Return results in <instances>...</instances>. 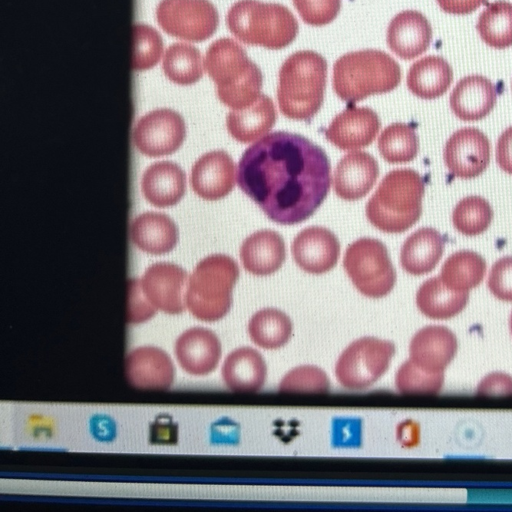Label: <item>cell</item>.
Here are the masks:
<instances>
[{
	"instance_id": "obj_1",
	"label": "cell",
	"mask_w": 512,
	"mask_h": 512,
	"mask_svg": "<svg viewBox=\"0 0 512 512\" xmlns=\"http://www.w3.org/2000/svg\"><path fill=\"white\" fill-rule=\"evenodd\" d=\"M237 183L272 221L307 220L326 198L331 166L325 151L302 135L276 131L242 154Z\"/></svg>"
},
{
	"instance_id": "obj_2",
	"label": "cell",
	"mask_w": 512,
	"mask_h": 512,
	"mask_svg": "<svg viewBox=\"0 0 512 512\" xmlns=\"http://www.w3.org/2000/svg\"><path fill=\"white\" fill-rule=\"evenodd\" d=\"M203 64L216 85L218 99L227 107L244 108L261 94L262 72L235 40L220 38L212 42Z\"/></svg>"
},
{
	"instance_id": "obj_3",
	"label": "cell",
	"mask_w": 512,
	"mask_h": 512,
	"mask_svg": "<svg viewBox=\"0 0 512 512\" xmlns=\"http://www.w3.org/2000/svg\"><path fill=\"white\" fill-rule=\"evenodd\" d=\"M327 79L325 58L312 50L290 55L279 70L277 100L281 113L309 121L323 104Z\"/></svg>"
},
{
	"instance_id": "obj_4",
	"label": "cell",
	"mask_w": 512,
	"mask_h": 512,
	"mask_svg": "<svg viewBox=\"0 0 512 512\" xmlns=\"http://www.w3.org/2000/svg\"><path fill=\"white\" fill-rule=\"evenodd\" d=\"M424 192V181L417 171L394 169L385 175L368 200L366 217L383 232L402 233L419 220Z\"/></svg>"
},
{
	"instance_id": "obj_5",
	"label": "cell",
	"mask_w": 512,
	"mask_h": 512,
	"mask_svg": "<svg viewBox=\"0 0 512 512\" xmlns=\"http://www.w3.org/2000/svg\"><path fill=\"white\" fill-rule=\"evenodd\" d=\"M401 81V69L389 54L376 49L346 53L333 65V89L348 103L395 89Z\"/></svg>"
},
{
	"instance_id": "obj_6",
	"label": "cell",
	"mask_w": 512,
	"mask_h": 512,
	"mask_svg": "<svg viewBox=\"0 0 512 512\" xmlns=\"http://www.w3.org/2000/svg\"><path fill=\"white\" fill-rule=\"evenodd\" d=\"M226 24L231 34L247 45L278 50L297 37L299 25L284 5L259 0H239L227 12Z\"/></svg>"
},
{
	"instance_id": "obj_7",
	"label": "cell",
	"mask_w": 512,
	"mask_h": 512,
	"mask_svg": "<svg viewBox=\"0 0 512 512\" xmlns=\"http://www.w3.org/2000/svg\"><path fill=\"white\" fill-rule=\"evenodd\" d=\"M238 277V264L230 256L212 254L202 259L188 278L185 303L189 312L206 322L223 318L230 310Z\"/></svg>"
},
{
	"instance_id": "obj_8",
	"label": "cell",
	"mask_w": 512,
	"mask_h": 512,
	"mask_svg": "<svg viewBox=\"0 0 512 512\" xmlns=\"http://www.w3.org/2000/svg\"><path fill=\"white\" fill-rule=\"evenodd\" d=\"M343 266L356 289L366 297L381 298L396 283V271L383 242L363 237L346 249Z\"/></svg>"
},
{
	"instance_id": "obj_9",
	"label": "cell",
	"mask_w": 512,
	"mask_h": 512,
	"mask_svg": "<svg viewBox=\"0 0 512 512\" xmlns=\"http://www.w3.org/2000/svg\"><path fill=\"white\" fill-rule=\"evenodd\" d=\"M395 346L388 340L362 337L353 341L335 365L338 383L349 390H362L378 381L387 371Z\"/></svg>"
},
{
	"instance_id": "obj_10",
	"label": "cell",
	"mask_w": 512,
	"mask_h": 512,
	"mask_svg": "<svg viewBox=\"0 0 512 512\" xmlns=\"http://www.w3.org/2000/svg\"><path fill=\"white\" fill-rule=\"evenodd\" d=\"M155 16L166 34L190 42L209 39L219 24L217 9L209 0H161Z\"/></svg>"
},
{
	"instance_id": "obj_11",
	"label": "cell",
	"mask_w": 512,
	"mask_h": 512,
	"mask_svg": "<svg viewBox=\"0 0 512 512\" xmlns=\"http://www.w3.org/2000/svg\"><path fill=\"white\" fill-rule=\"evenodd\" d=\"M185 123L176 111L161 108L138 119L133 130V142L139 152L148 157L174 153L185 139Z\"/></svg>"
},
{
	"instance_id": "obj_12",
	"label": "cell",
	"mask_w": 512,
	"mask_h": 512,
	"mask_svg": "<svg viewBox=\"0 0 512 512\" xmlns=\"http://www.w3.org/2000/svg\"><path fill=\"white\" fill-rule=\"evenodd\" d=\"M137 283L147 302L156 311L168 314L184 311L188 277L182 267L169 262L154 263L137 279Z\"/></svg>"
},
{
	"instance_id": "obj_13",
	"label": "cell",
	"mask_w": 512,
	"mask_h": 512,
	"mask_svg": "<svg viewBox=\"0 0 512 512\" xmlns=\"http://www.w3.org/2000/svg\"><path fill=\"white\" fill-rule=\"evenodd\" d=\"M443 156L451 174L461 179L475 178L489 164L490 142L479 129L464 127L448 138Z\"/></svg>"
},
{
	"instance_id": "obj_14",
	"label": "cell",
	"mask_w": 512,
	"mask_h": 512,
	"mask_svg": "<svg viewBox=\"0 0 512 512\" xmlns=\"http://www.w3.org/2000/svg\"><path fill=\"white\" fill-rule=\"evenodd\" d=\"M291 250L301 269L311 274H323L336 265L340 243L329 229L309 226L295 236Z\"/></svg>"
},
{
	"instance_id": "obj_15",
	"label": "cell",
	"mask_w": 512,
	"mask_h": 512,
	"mask_svg": "<svg viewBox=\"0 0 512 512\" xmlns=\"http://www.w3.org/2000/svg\"><path fill=\"white\" fill-rule=\"evenodd\" d=\"M381 127L377 113L369 107L349 106L331 121L325 137L341 150H355L373 142Z\"/></svg>"
},
{
	"instance_id": "obj_16",
	"label": "cell",
	"mask_w": 512,
	"mask_h": 512,
	"mask_svg": "<svg viewBox=\"0 0 512 512\" xmlns=\"http://www.w3.org/2000/svg\"><path fill=\"white\" fill-rule=\"evenodd\" d=\"M235 164L223 150L202 155L193 165L190 184L193 191L205 200H218L227 196L235 185Z\"/></svg>"
},
{
	"instance_id": "obj_17",
	"label": "cell",
	"mask_w": 512,
	"mask_h": 512,
	"mask_svg": "<svg viewBox=\"0 0 512 512\" xmlns=\"http://www.w3.org/2000/svg\"><path fill=\"white\" fill-rule=\"evenodd\" d=\"M175 354L180 366L194 376H205L218 365L221 343L214 332L203 327L184 331L175 343Z\"/></svg>"
},
{
	"instance_id": "obj_18",
	"label": "cell",
	"mask_w": 512,
	"mask_h": 512,
	"mask_svg": "<svg viewBox=\"0 0 512 512\" xmlns=\"http://www.w3.org/2000/svg\"><path fill=\"white\" fill-rule=\"evenodd\" d=\"M126 376L141 389H166L174 380V366L168 354L157 347L142 346L126 358Z\"/></svg>"
},
{
	"instance_id": "obj_19",
	"label": "cell",
	"mask_w": 512,
	"mask_h": 512,
	"mask_svg": "<svg viewBox=\"0 0 512 512\" xmlns=\"http://www.w3.org/2000/svg\"><path fill=\"white\" fill-rule=\"evenodd\" d=\"M432 40V28L427 18L416 10H405L391 20L387 29L390 50L404 60L423 54Z\"/></svg>"
},
{
	"instance_id": "obj_20",
	"label": "cell",
	"mask_w": 512,
	"mask_h": 512,
	"mask_svg": "<svg viewBox=\"0 0 512 512\" xmlns=\"http://www.w3.org/2000/svg\"><path fill=\"white\" fill-rule=\"evenodd\" d=\"M378 175V162L371 154L364 151L348 153L334 170L335 193L348 201L360 199L371 190Z\"/></svg>"
},
{
	"instance_id": "obj_21",
	"label": "cell",
	"mask_w": 512,
	"mask_h": 512,
	"mask_svg": "<svg viewBox=\"0 0 512 512\" xmlns=\"http://www.w3.org/2000/svg\"><path fill=\"white\" fill-rule=\"evenodd\" d=\"M457 351V339L444 326L420 329L409 346L410 360L430 372H444Z\"/></svg>"
},
{
	"instance_id": "obj_22",
	"label": "cell",
	"mask_w": 512,
	"mask_h": 512,
	"mask_svg": "<svg viewBox=\"0 0 512 512\" xmlns=\"http://www.w3.org/2000/svg\"><path fill=\"white\" fill-rule=\"evenodd\" d=\"M497 90L494 84L481 75L462 78L450 95V107L461 120L476 121L487 116L494 108Z\"/></svg>"
},
{
	"instance_id": "obj_23",
	"label": "cell",
	"mask_w": 512,
	"mask_h": 512,
	"mask_svg": "<svg viewBox=\"0 0 512 512\" xmlns=\"http://www.w3.org/2000/svg\"><path fill=\"white\" fill-rule=\"evenodd\" d=\"M286 257L282 236L273 230H258L249 235L240 247V258L246 271L257 276L276 272Z\"/></svg>"
},
{
	"instance_id": "obj_24",
	"label": "cell",
	"mask_w": 512,
	"mask_h": 512,
	"mask_svg": "<svg viewBox=\"0 0 512 512\" xmlns=\"http://www.w3.org/2000/svg\"><path fill=\"white\" fill-rule=\"evenodd\" d=\"M185 188V173L171 161L155 162L142 175V193L155 207L164 208L177 204L183 197Z\"/></svg>"
},
{
	"instance_id": "obj_25",
	"label": "cell",
	"mask_w": 512,
	"mask_h": 512,
	"mask_svg": "<svg viewBox=\"0 0 512 512\" xmlns=\"http://www.w3.org/2000/svg\"><path fill=\"white\" fill-rule=\"evenodd\" d=\"M277 112L272 99L260 94L250 105L232 109L226 117L230 135L241 143L253 142L267 134L274 126Z\"/></svg>"
},
{
	"instance_id": "obj_26",
	"label": "cell",
	"mask_w": 512,
	"mask_h": 512,
	"mask_svg": "<svg viewBox=\"0 0 512 512\" xmlns=\"http://www.w3.org/2000/svg\"><path fill=\"white\" fill-rule=\"evenodd\" d=\"M130 238L140 250L154 255L170 252L178 241L174 221L164 213L144 212L130 224Z\"/></svg>"
},
{
	"instance_id": "obj_27",
	"label": "cell",
	"mask_w": 512,
	"mask_h": 512,
	"mask_svg": "<svg viewBox=\"0 0 512 512\" xmlns=\"http://www.w3.org/2000/svg\"><path fill=\"white\" fill-rule=\"evenodd\" d=\"M444 251L443 236L434 228L423 227L407 237L400 251L402 268L411 275L431 272Z\"/></svg>"
},
{
	"instance_id": "obj_28",
	"label": "cell",
	"mask_w": 512,
	"mask_h": 512,
	"mask_svg": "<svg viewBox=\"0 0 512 512\" xmlns=\"http://www.w3.org/2000/svg\"><path fill=\"white\" fill-rule=\"evenodd\" d=\"M267 366L261 354L250 347L232 351L222 366V378L233 391H258L265 383Z\"/></svg>"
},
{
	"instance_id": "obj_29",
	"label": "cell",
	"mask_w": 512,
	"mask_h": 512,
	"mask_svg": "<svg viewBox=\"0 0 512 512\" xmlns=\"http://www.w3.org/2000/svg\"><path fill=\"white\" fill-rule=\"evenodd\" d=\"M453 71L441 56L429 55L414 62L407 74V87L417 97L435 99L451 85Z\"/></svg>"
},
{
	"instance_id": "obj_30",
	"label": "cell",
	"mask_w": 512,
	"mask_h": 512,
	"mask_svg": "<svg viewBox=\"0 0 512 512\" xmlns=\"http://www.w3.org/2000/svg\"><path fill=\"white\" fill-rule=\"evenodd\" d=\"M469 292L448 288L440 276L421 284L416 293V304L425 316L432 319H448L460 313L466 306Z\"/></svg>"
},
{
	"instance_id": "obj_31",
	"label": "cell",
	"mask_w": 512,
	"mask_h": 512,
	"mask_svg": "<svg viewBox=\"0 0 512 512\" xmlns=\"http://www.w3.org/2000/svg\"><path fill=\"white\" fill-rule=\"evenodd\" d=\"M486 273L485 259L475 251L459 250L443 263L440 278L450 289L469 291L478 286Z\"/></svg>"
},
{
	"instance_id": "obj_32",
	"label": "cell",
	"mask_w": 512,
	"mask_h": 512,
	"mask_svg": "<svg viewBox=\"0 0 512 512\" xmlns=\"http://www.w3.org/2000/svg\"><path fill=\"white\" fill-rule=\"evenodd\" d=\"M292 329L290 318L275 308L257 311L248 323L251 340L264 349H277L284 346L292 336Z\"/></svg>"
},
{
	"instance_id": "obj_33",
	"label": "cell",
	"mask_w": 512,
	"mask_h": 512,
	"mask_svg": "<svg viewBox=\"0 0 512 512\" xmlns=\"http://www.w3.org/2000/svg\"><path fill=\"white\" fill-rule=\"evenodd\" d=\"M165 76L173 83L187 86L203 76L200 51L187 43H173L165 50L162 61Z\"/></svg>"
},
{
	"instance_id": "obj_34",
	"label": "cell",
	"mask_w": 512,
	"mask_h": 512,
	"mask_svg": "<svg viewBox=\"0 0 512 512\" xmlns=\"http://www.w3.org/2000/svg\"><path fill=\"white\" fill-rule=\"evenodd\" d=\"M477 30L490 47L504 49L512 46V3L496 1L480 14Z\"/></svg>"
},
{
	"instance_id": "obj_35",
	"label": "cell",
	"mask_w": 512,
	"mask_h": 512,
	"mask_svg": "<svg viewBox=\"0 0 512 512\" xmlns=\"http://www.w3.org/2000/svg\"><path fill=\"white\" fill-rule=\"evenodd\" d=\"M419 148L415 129L406 123H392L378 139L381 156L389 163H406L413 160Z\"/></svg>"
},
{
	"instance_id": "obj_36",
	"label": "cell",
	"mask_w": 512,
	"mask_h": 512,
	"mask_svg": "<svg viewBox=\"0 0 512 512\" xmlns=\"http://www.w3.org/2000/svg\"><path fill=\"white\" fill-rule=\"evenodd\" d=\"M492 219L493 210L489 202L478 195L461 199L452 213L455 229L466 236L483 233L490 226Z\"/></svg>"
},
{
	"instance_id": "obj_37",
	"label": "cell",
	"mask_w": 512,
	"mask_h": 512,
	"mask_svg": "<svg viewBox=\"0 0 512 512\" xmlns=\"http://www.w3.org/2000/svg\"><path fill=\"white\" fill-rule=\"evenodd\" d=\"M132 35V69H151L162 56L163 42L160 34L149 25L137 23L132 26Z\"/></svg>"
},
{
	"instance_id": "obj_38",
	"label": "cell",
	"mask_w": 512,
	"mask_h": 512,
	"mask_svg": "<svg viewBox=\"0 0 512 512\" xmlns=\"http://www.w3.org/2000/svg\"><path fill=\"white\" fill-rule=\"evenodd\" d=\"M443 382V372L427 371L410 359L400 366L395 377L396 388L402 393H437Z\"/></svg>"
},
{
	"instance_id": "obj_39",
	"label": "cell",
	"mask_w": 512,
	"mask_h": 512,
	"mask_svg": "<svg viewBox=\"0 0 512 512\" xmlns=\"http://www.w3.org/2000/svg\"><path fill=\"white\" fill-rule=\"evenodd\" d=\"M282 391L323 392L329 389L326 373L316 366H300L290 370L279 385Z\"/></svg>"
},
{
	"instance_id": "obj_40",
	"label": "cell",
	"mask_w": 512,
	"mask_h": 512,
	"mask_svg": "<svg viewBox=\"0 0 512 512\" xmlns=\"http://www.w3.org/2000/svg\"><path fill=\"white\" fill-rule=\"evenodd\" d=\"M301 19L311 26H324L338 15L341 0H293Z\"/></svg>"
},
{
	"instance_id": "obj_41",
	"label": "cell",
	"mask_w": 512,
	"mask_h": 512,
	"mask_svg": "<svg viewBox=\"0 0 512 512\" xmlns=\"http://www.w3.org/2000/svg\"><path fill=\"white\" fill-rule=\"evenodd\" d=\"M487 285L496 298L512 301V256H504L492 265Z\"/></svg>"
},
{
	"instance_id": "obj_42",
	"label": "cell",
	"mask_w": 512,
	"mask_h": 512,
	"mask_svg": "<svg viewBox=\"0 0 512 512\" xmlns=\"http://www.w3.org/2000/svg\"><path fill=\"white\" fill-rule=\"evenodd\" d=\"M156 310L143 296L137 279H131L128 286L127 320L129 323H141L150 319Z\"/></svg>"
},
{
	"instance_id": "obj_43",
	"label": "cell",
	"mask_w": 512,
	"mask_h": 512,
	"mask_svg": "<svg viewBox=\"0 0 512 512\" xmlns=\"http://www.w3.org/2000/svg\"><path fill=\"white\" fill-rule=\"evenodd\" d=\"M480 395H512V377L495 372L485 376L477 387Z\"/></svg>"
},
{
	"instance_id": "obj_44",
	"label": "cell",
	"mask_w": 512,
	"mask_h": 512,
	"mask_svg": "<svg viewBox=\"0 0 512 512\" xmlns=\"http://www.w3.org/2000/svg\"><path fill=\"white\" fill-rule=\"evenodd\" d=\"M496 161L504 172L512 174V126L505 129L498 138Z\"/></svg>"
},
{
	"instance_id": "obj_45",
	"label": "cell",
	"mask_w": 512,
	"mask_h": 512,
	"mask_svg": "<svg viewBox=\"0 0 512 512\" xmlns=\"http://www.w3.org/2000/svg\"><path fill=\"white\" fill-rule=\"evenodd\" d=\"M440 8L449 14L465 15L475 11L486 0H436Z\"/></svg>"
},
{
	"instance_id": "obj_46",
	"label": "cell",
	"mask_w": 512,
	"mask_h": 512,
	"mask_svg": "<svg viewBox=\"0 0 512 512\" xmlns=\"http://www.w3.org/2000/svg\"><path fill=\"white\" fill-rule=\"evenodd\" d=\"M510 330H511V334H512V313H511V316H510Z\"/></svg>"
}]
</instances>
